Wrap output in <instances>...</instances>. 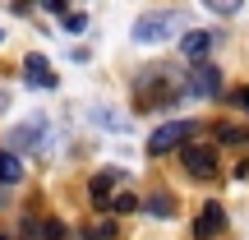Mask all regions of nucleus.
<instances>
[{
	"label": "nucleus",
	"mask_w": 249,
	"mask_h": 240,
	"mask_svg": "<svg viewBox=\"0 0 249 240\" xmlns=\"http://www.w3.org/2000/svg\"><path fill=\"white\" fill-rule=\"evenodd\" d=\"M180 92H189V83H180L176 70H166V65H152V70H143L139 79H134V102H139L143 111H152V107H157V111L171 107Z\"/></svg>",
	"instance_id": "f257e3e1"
},
{
	"label": "nucleus",
	"mask_w": 249,
	"mask_h": 240,
	"mask_svg": "<svg viewBox=\"0 0 249 240\" xmlns=\"http://www.w3.org/2000/svg\"><path fill=\"white\" fill-rule=\"evenodd\" d=\"M185 28V14L180 9H152V14H139L134 18V42H166Z\"/></svg>",
	"instance_id": "f03ea898"
},
{
	"label": "nucleus",
	"mask_w": 249,
	"mask_h": 240,
	"mask_svg": "<svg viewBox=\"0 0 249 240\" xmlns=\"http://www.w3.org/2000/svg\"><path fill=\"white\" fill-rule=\"evenodd\" d=\"M194 129H198L194 120H166V125H157L152 139H148V152H152V157H166V152L185 148V143L194 139Z\"/></svg>",
	"instance_id": "7ed1b4c3"
},
{
	"label": "nucleus",
	"mask_w": 249,
	"mask_h": 240,
	"mask_svg": "<svg viewBox=\"0 0 249 240\" xmlns=\"http://www.w3.org/2000/svg\"><path fill=\"white\" fill-rule=\"evenodd\" d=\"M180 162H185V171L194 180H213L217 176V148H208V143H185L180 148Z\"/></svg>",
	"instance_id": "20e7f679"
},
{
	"label": "nucleus",
	"mask_w": 249,
	"mask_h": 240,
	"mask_svg": "<svg viewBox=\"0 0 249 240\" xmlns=\"http://www.w3.org/2000/svg\"><path fill=\"white\" fill-rule=\"evenodd\" d=\"M9 143H14V148H23V143H28V148L46 152V148H51V129H46V120H42V116H33L28 125H18V129L9 134Z\"/></svg>",
	"instance_id": "39448f33"
},
{
	"label": "nucleus",
	"mask_w": 249,
	"mask_h": 240,
	"mask_svg": "<svg viewBox=\"0 0 249 240\" xmlns=\"http://www.w3.org/2000/svg\"><path fill=\"white\" fill-rule=\"evenodd\" d=\"M189 97H217L222 92V70L217 65H194V74H189Z\"/></svg>",
	"instance_id": "423d86ee"
},
{
	"label": "nucleus",
	"mask_w": 249,
	"mask_h": 240,
	"mask_svg": "<svg viewBox=\"0 0 249 240\" xmlns=\"http://www.w3.org/2000/svg\"><path fill=\"white\" fill-rule=\"evenodd\" d=\"M222 231H226V208L222 203H203V213L194 222V240H217Z\"/></svg>",
	"instance_id": "0eeeda50"
},
{
	"label": "nucleus",
	"mask_w": 249,
	"mask_h": 240,
	"mask_svg": "<svg viewBox=\"0 0 249 240\" xmlns=\"http://www.w3.org/2000/svg\"><path fill=\"white\" fill-rule=\"evenodd\" d=\"M23 83H33V88H55V74L51 65H46V55H23Z\"/></svg>",
	"instance_id": "6e6552de"
},
{
	"label": "nucleus",
	"mask_w": 249,
	"mask_h": 240,
	"mask_svg": "<svg viewBox=\"0 0 249 240\" xmlns=\"http://www.w3.org/2000/svg\"><path fill=\"white\" fill-rule=\"evenodd\" d=\"M217 46V33H208V28H194V33H185V42H180V51L189 55V60H203L208 51Z\"/></svg>",
	"instance_id": "1a4fd4ad"
},
{
	"label": "nucleus",
	"mask_w": 249,
	"mask_h": 240,
	"mask_svg": "<svg viewBox=\"0 0 249 240\" xmlns=\"http://www.w3.org/2000/svg\"><path fill=\"white\" fill-rule=\"evenodd\" d=\"M116 171H107V176H92L88 180V199H92V203H107V199H111V185H116Z\"/></svg>",
	"instance_id": "9d476101"
},
{
	"label": "nucleus",
	"mask_w": 249,
	"mask_h": 240,
	"mask_svg": "<svg viewBox=\"0 0 249 240\" xmlns=\"http://www.w3.org/2000/svg\"><path fill=\"white\" fill-rule=\"evenodd\" d=\"M23 180V162L14 152H0V185H18Z\"/></svg>",
	"instance_id": "9b49d317"
},
{
	"label": "nucleus",
	"mask_w": 249,
	"mask_h": 240,
	"mask_svg": "<svg viewBox=\"0 0 249 240\" xmlns=\"http://www.w3.org/2000/svg\"><path fill=\"white\" fill-rule=\"evenodd\" d=\"M120 226L111 222V217H102V222H92V226H83V240H116Z\"/></svg>",
	"instance_id": "f8f14e48"
},
{
	"label": "nucleus",
	"mask_w": 249,
	"mask_h": 240,
	"mask_svg": "<svg viewBox=\"0 0 249 240\" xmlns=\"http://www.w3.org/2000/svg\"><path fill=\"white\" fill-rule=\"evenodd\" d=\"M217 143H249V129H240V125H217Z\"/></svg>",
	"instance_id": "ddd939ff"
},
{
	"label": "nucleus",
	"mask_w": 249,
	"mask_h": 240,
	"mask_svg": "<svg viewBox=\"0 0 249 240\" xmlns=\"http://www.w3.org/2000/svg\"><path fill=\"white\" fill-rule=\"evenodd\" d=\"M171 208H176V203H171L166 194H157V199H148V213H157V217H166Z\"/></svg>",
	"instance_id": "4468645a"
},
{
	"label": "nucleus",
	"mask_w": 249,
	"mask_h": 240,
	"mask_svg": "<svg viewBox=\"0 0 249 240\" xmlns=\"http://www.w3.org/2000/svg\"><path fill=\"white\" fill-rule=\"evenodd\" d=\"M42 240H65V226L46 217V222H42Z\"/></svg>",
	"instance_id": "2eb2a0df"
},
{
	"label": "nucleus",
	"mask_w": 249,
	"mask_h": 240,
	"mask_svg": "<svg viewBox=\"0 0 249 240\" xmlns=\"http://www.w3.org/2000/svg\"><path fill=\"white\" fill-rule=\"evenodd\" d=\"M134 208H139V199H134V194H120L116 199V213H134Z\"/></svg>",
	"instance_id": "dca6fc26"
},
{
	"label": "nucleus",
	"mask_w": 249,
	"mask_h": 240,
	"mask_svg": "<svg viewBox=\"0 0 249 240\" xmlns=\"http://www.w3.org/2000/svg\"><path fill=\"white\" fill-rule=\"evenodd\" d=\"M65 28H70V33H83V28H88V18H83V14H70V18H65Z\"/></svg>",
	"instance_id": "f3484780"
},
{
	"label": "nucleus",
	"mask_w": 249,
	"mask_h": 240,
	"mask_svg": "<svg viewBox=\"0 0 249 240\" xmlns=\"http://www.w3.org/2000/svg\"><path fill=\"white\" fill-rule=\"evenodd\" d=\"M235 102H240V107L249 111V88H240V92H235Z\"/></svg>",
	"instance_id": "a211bd4d"
},
{
	"label": "nucleus",
	"mask_w": 249,
	"mask_h": 240,
	"mask_svg": "<svg viewBox=\"0 0 249 240\" xmlns=\"http://www.w3.org/2000/svg\"><path fill=\"white\" fill-rule=\"evenodd\" d=\"M0 42H5V33H0Z\"/></svg>",
	"instance_id": "6ab92c4d"
}]
</instances>
